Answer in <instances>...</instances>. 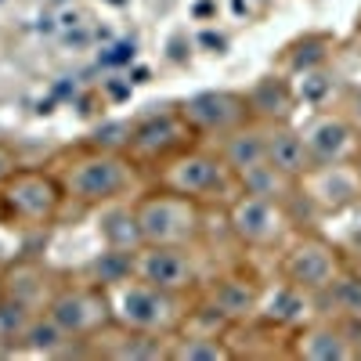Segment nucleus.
<instances>
[{
	"instance_id": "f257e3e1",
	"label": "nucleus",
	"mask_w": 361,
	"mask_h": 361,
	"mask_svg": "<svg viewBox=\"0 0 361 361\" xmlns=\"http://www.w3.org/2000/svg\"><path fill=\"white\" fill-rule=\"evenodd\" d=\"M112 325L127 329V333H145V336H173L188 318V296L166 293L152 282H141L137 275H119L105 282Z\"/></svg>"
},
{
	"instance_id": "f03ea898",
	"label": "nucleus",
	"mask_w": 361,
	"mask_h": 361,
	"mask_svg": "<svg viewBox=\"0 0 361 361\" xmlns=\"http://www.w3.org/2000/svg\"><path fill=\"white\" fill-rule=\"evenodd\" d=\"M58 177H62L66 199L80 206H105L130 195V188L137 185V159H130L127 152L90 145L83 152L69 156Z\"/></svg>"
},
{
	"instance_id": "7ed1b4c3",
	"label": "nucleus",
	"mask_w": 361,
	"mask_h": 361,
	"mask_svg": "<svg viewBox=\"0 0 361 361\" xmlns=\"http://www.w3.org/2000/svg\"><path fill=\"white\" fill-rule=\"evenodd\" d=\"M156 180H159V188L180 192L195 202H209V199L231 202L238 195L235 170L224 163L221 152H209V148H180L177 156L159 163Z\"/></svg>"
},
{
	"instance_id": "20e7f679",
	"label": "nucleus",
	"mask_w": 361,
	"mask_h": 361,
	"mask_svg": "<svg viewBox=\"0 0 361 361\" xmlns=\"http://www.w3.org/2000/svg\"><path fill=\"white\" fill-rule=\"evenodd\" d=\"M134 217L141 243L152 246H195L202 235V202L170 188H156L134 199Z\"/></svg>"
},
{
	"instance_id": "39448f33",
	"label": "nucleus",
	"mask_w": 361,
	"mask_h": 361,
	"mask_svg": "<svg viewBox=\"0 0 361 361\" xmlns=\"http://www.w3.org/2000/svg\"><path fill=\"white\" fill-rule=\"evenodd\" d=\"M66 202L62 177L37 166H15L0 185V214L22 228H47Z\"/></svg>"
},
{
	"instance_id": "423d86ee",
	"label": "nucleus",
	"mask_w": 361,
	"mask_h": 361,
	"mask_svg": "<svg viewBox=\"0 0 361 361\" xmlns=\"http://www.w3.org/2000/svg\"><path fill=\"white\" fill-rule=\"evenodd\" d=\"M47 314L66 329V333L80 343H87L90 336L105 333L112 325V311H109V296L102 282H69V286H58Z\"/></svg>"
},
{
	"instance_id": "0eeeda50",
	"label": "nucleus",
	"mask_w": 361,
	"mask_h": 361,
	"mask_svg": "<svg viewBox=\"0 0 361 361\" xmlns=\"http://www.w3.org/2000/svg\"><path fill=\"white\" fill-rule=\"evenodd\" d=\"M228 228L250 250H275L289 235V217H286V206L279 199L238 192L228 202Z\"/></svg>"
},
{
	"instance_id": "6e6552de",
	"label": "nucleus",
	"mask_w": 361,
	"mask_h": 361,
	"mask_svg": "<svg viewBox=\"0 0 361 361\" xmlns=\"http://www.w3.org/2000/svg\"><path fill=\"white\" fill-rule=\"evenodd\" d=\"M130 275H137L141 282H152V286H159L166 293L188 296L202 282V267H199V257L192 253V246H152V243H141L130 253Z\"/></svg>"
},
{
	"instance_id": "1a4fd4ad",
	"label": "nucleus",
	"mask_w": 361,
	"mask_h": 361,
	"mask_svg": "<svg viewBox=\"0 0 361 361\" xmlns=\"http://www.w3.org/2000/svg\"><path fill=\"white\" fill-rule=\"evenodd\" d=\"M343 271L347 267H343L340 250L333 243H325V238H318V235L296 238L282 257V279L293 282L296 289L311 293V296H322Z\"/></svg>"
},
{
	"instance_id": "9d476101",
	"label": "nucleus",
	"mask_w": 361,
	"mask_h": 361,
	"mask_svg": "<svg viewBox=\"0 0 361 361\" xmlns=\"http://www.w3.org/2000/svg\"><path fill=\"white\" fill-rule=\"evenodd\" d=\"M177 112L199 137H224L253 119L246 94H235V90H202V94H192Z\"/></svg>"
},
{
	"instance_id": "9b49d317",
	"label": "nucleus",
	"mask_w": 361,
	"mask_h": 361,
	"mask_svg": "<svg viewBox=\"0 0 361 361\" xmlns=\"http://www.w3.org/2000/svg\"><path fill=\"white\" fill-rule=\"evenodd\" d=\"M296 188L322 214H340V209L361 202V170L354 159L350 163H322L300 177Z\"/></svg>"
},
{
	"instance_id": "f8f14e48",
	"label": "nucleus",
	"mask_w": 361,
	"mask_h": 361,
	"mask_svg": "<svg viewBox=\"0 0 361 361\" xmlns=\"http://www.w3.org/2000/svg\"><path fill=\"white\" fill-rule=\"evenodd\" d=\"M192 137H195V130L185 123L180 112L152 116V119H141V123L130 130L127 156L137 159V163H163V159L177 156L180 148H188Z\"/></svg>"
},
{
	"instance_id": "ddd939ff",
	"label": "nucleus",
	"mask_w": 361,
	"mask_h": 361,
	"mask_svg": "<svg viewBox=\"0 0 361 361\" xmlns=\"http://www.w3.org/2000/svg\"><path fill=\"white\" fill-rule=\"evenodd\" d=\"M304 145L311 152V163L322 166V163H350L361 148V137L354 130V123L343 116V112H314L304 127Z\"/></svg>"
},
{
	"instance_id": "4468645a",
	"label": "nucleus",
	"mask_w": 361,
	"mask_h": 361,
	"mask_svg": "<svg viewBox=\"0 0 361 361\" xmlns=\"http://www.w3.org/2000/svg\"><path fill=\"white\" fill-rule=\"evenodd\" d=\"M264 148H267V166H275L279 173H286L293 180H300L314 166L307 145H304V134L296 127H289L286 119L264 123Z\"/></svg>"
},
{
	"instance_id": "2eb2a0df",
	"label": "nucleus",
	"mask_w": 361,
	"mask_h": 361,
	"mask_svg": "<svg viewBox=\"0 0 361 361\" xmlns=\"http://www.w3.org/2000/svg\"><path fill=\"white\" fill-rule=\"evenodd\" d=\"M293 354L304 357V361H350V357H357L350 333L343 325H333V322L304 325L293 340Z\"/></svg>"
},
{
	"instance_id": "dca6fc26",
	"label": "nucleus",
	"mask_w": 361,
	"mask_h": 361,
	"mask_svg": "<svg viewBox=\"0 0 361 361\" xmlns=\"http://www.w3.org/2000/svg\"><path fill=\"white\" fill-rule=\"evenodd\" d=\"M54 289L58 286L51 282V275L40 264H33V260H22V264L4 271V296L15 300V304H22L25 311H33V314L47 311Z\"/></svg>"
},
{
	"instance_id": "f3484780",
	"label": "nucleus",
	"mask_w": 361,
	"mask_h": 361,
	"mask_svg": "<svg viewBox=\"0 0 361 361\" xmlns=\"http://www.w3.org/2000/svg\"><path fill=\"white\" fill-rule=\"evenodd\" d=\"M209 307H214L228 325H238V322H250L257 318V304H260V286L250 282V279H217L209 286Z\"/></svg>"
},
{
	"instance_id": "a211bd4d",
	"label": "nucleus",
	"mask_w": 361,
	"mask_h": 361,
	"mask_svg": "<svg viewBox=\"0 0 361 361\" xmlns=\"http://www.w3.org/2000/svg\"><path fill=\"white\" fill-rule=\"evenodd\" d=\"M217 152L224 156V163L235 170V177H243L257 166L267 163V148H264V123L260 119H250V123L235 127L231 134L221 137V148Z\"/></svg>"
},
{
	"instance_id": "6ab92c4d",
	"label": "nucleus",
	"mask_w": 361,
	"mask_h": 361,
	"mask_svg": "<svg viewBox=\"0 0 361 361\" xmlns=\"http://www.w3.org/2000/svg\"><path fill=\"white\" fill-rule=\"evenodd\" d=\"M307 300L311 293L296 289L293 282H275V286H260V304H257V318L267 325H300L307 314Z\"/></svg>"
},
{
	"instance_id": "aec40b11",
	"label": "nucleus",
	"mask_w": 361,
	"mask_h": 361,
	"mask_svg": "<svg viewBox=\"0 0 361 361\" xmlns=\"http://www.w3.org/2000/svg\"><path fill=\"white\" fill-rule=\"evenodd\" d=\"M98 235H102V246L116 250V253H134L141 246V228L134 217V202L127 199H116L98 206Z\"/></svg>"
},
{
	"instance_id": "412c9836",
	"label": "nucleus",
	"mask_w": 361,
	"mask_h": 361,
	"mask_svg": "<svg viewBox=\"0 0 361 361\" xmlns=\"http://www.w3.org/2000/svg\"><path fill=\"white\" fill-rule=\"evenodd\" d=\"M235 350L224 343L221 333H199V329H180L170 336V361H228Z\"/></svg>"
},
{
	"instance_id": "4be33fe9",
	"label": "nucleus",
	"mask_w": 361,
	"mask_h": 361,
	"mask_svg": "<svg viewBox=\"0 0 361 361\" xmlns=\"http://www.w3.org/2000/svg\"><path fill=\"white\" fill-rule=\"evenodd\" d=\"M73 343H80V340H73L66 329L44 311V314H37L33 322L25 325V333H22L15 354H44V357H54V354H66Z\"/></svg>"
},
{
	"instance_id": "5701e85b",
	"label": "nucleus",
	"mask_w": 361,
	"mask_h": 361,
	"mask_svg": "<svg viewBox=\"0 0 361 361\" xmlns=\"http://www.w3.org/2000/svg\"><path fill=\"white\" fill-rule=\"evenodd\" d=\"M246 102H250V116L253 119H260V123H275V119H282L286 109L293 105V94H289L286 80L264 76L253 87V94H246Z\"/></svg>"
},
{
	"instance_id": "b1692460",
	"label": "nucleus",
	"mask_w": 361,
	"mask_h": 361,
	"mask_svg": "<svg viewBox=\"0 0 361 361\" xmlns=\"http://www.w3.org/2000/svg\"><path fill=\"white\" fill-rule=\"evenodd\" d=\"M325 296L343 311V318L361 322V279L357 275H347V271H343V275L325 289Z\"/></svg>"
},
{
	"instance_id": "393cba45",
	"label": "nucleus",
	"mask_w": 361,
	"mask_h": 361,
	"mask_svg": "<svg viewBox=\"0 0 361 361\" xmlns=\"http://www.w3.org/2000/svg\"><path fill=\"white\" fill-rule=\"evenodd\" d=\"M343 116L354 123V130H357V137H361V90H354V94L347 98V109H343Z\"/></svg>"
},
{
	"instance_id": "a878e982",
	"label": "nucleus",
	"mask_w": 361,
	"mask_h": 361,
	"mask_svg": "<svg viewBox=\"0 0 361 361\" xmlns=\"http://www.w3.org/2000/svg\"><path fill=\"white\" fill-rule=\"evenodd\" d=\"M15 170V159H11V152H4V148H0V185H4L8 180V173Z\"/></svg>"
},
{
	"instance_id": "bb28decb",
	"label": "nucleus",
	"mask_w": 361,
	"mask_h": 361,
	"mask_svg": "<svg viewBox=\"0 0 361 361\" xmlns=\"http://www.w3.org/2000/svg\"><path fill=\"white\" fill-rule=\"evenodd\" d=\"M0 300H4V271H0Z\"/></svg>"
},
{
	"instance_id": "cd10ccee",
	"label": "nucleus",
	"mask_w": 361,
	"mask_h": 361,
	"mask_svg": "<svg viewBox=\"0 0 361 361\" xmlns=\"http://www.w3.org/2000/svg\"><path fill=\"white\" fill-rule=\"evenodd\" d=\"M354 163H357V170H361V148H357V156H354Z\"/></svg>"
},
{
	"instance_id": "c85d7f7f",
	"label": "nucleus",
	"mask_w": 361,
	"mask_h": 361,
	"mask_svg": "<svg viewBox=\"0 0 361 361\" xmlns=\"http://www.w3.org/2000/svg\"><path fill=\"white\" fill-rule=\"evenodd\" d=\"M354 275H357V279H361V260H357V267H354Z\"/></svg>"
},
{
	"instance_id": "c756f323",
	"label": "nucleus",
	"mask_w": 361,
	"mask_h": 361,
	"mask_svg": "<svg viewBox=\"0 0 361 361\" xmlns=\"http://www.w3.org/2000/svg\"><path fill=\"white\" fill-rule=\"evenodd\" d=\"M354 350H357V357H361V343H354Z\"/></svg>"
}]
</instances>
